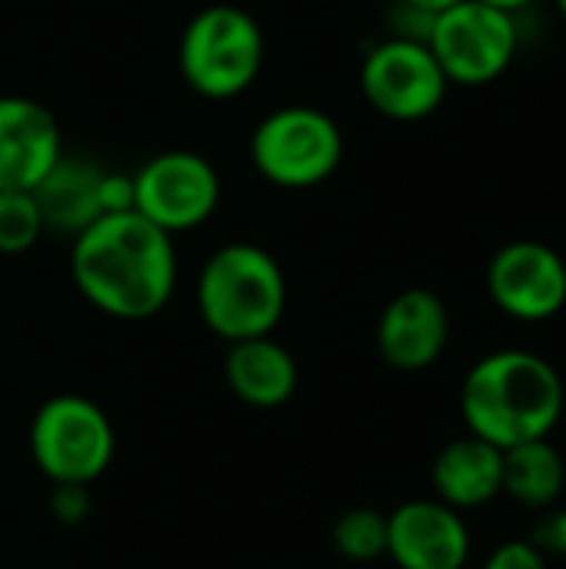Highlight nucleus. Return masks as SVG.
I'll return each mask as SVG.
<instances>
[{"label": "nucleus", "mask_w": 566, "mask_h": 569, "mask_svg": "<svg viewBox=\"0 0 566 569\" xmlns=\"http://www.w3.org/2000/svg\"><path fill=\"white\" fill-rule=\"evenodd\" d=\"M70 277L100 313L147 320L173 297L177 250L170 233L137 210L103 213L73 237Z\"/></svg>", "instance_id": "nucleus-1"}, {"label": "nucleus", "mask_w": 566, "mask_h": 569, "mask_svg": "<svg viewBox=\"0 0 566 569\" xmlns=\"http://www.w3.org/2000/svg\"><path fill=\"white\" fill-rule=\"evenodd\" d=\"M547 560H564L566 557V507L554 503L547 510H537V520L527 537Z\"/></svg>", "instance_id": "nucleus-20"}, {"label": "nucleus", "mask_w": 566, "mask_h": 569, "mask_svg": "<svg viewBox=\"0 0 566 569\" xmlns=\"http://www.w3.org/2000/svg\"><path fill=\"white\" fill-rule=\"evenodd\" d=\"M450 340L447 303L427 290H400L377 320V350L387 367L400 373H420L440 360Z\"/></svg>", "instance_id": "nucleus-12"}, {"label": "nucleus", "mask_w": 566, "mask_h": 569, "mask_svg": "<svg viewBox=\"0 0 566 569\" xmlns=\"http://www.w3.org/2000/svg\"><path fill=\"white\" fill-rule=\"evenodd\" d=\"M107 173L110 170H103L97 160L60 153V160L50 167V173L33 187L37 207L43 213V227L77 237L83 227H90L97 217H103L107 213V207H103Z\"/></svg>", "instance_id": "nucleus-15"}, {"label": "nucleus", "mask_w": 566, "mask_h": 569, "mask_svg": "<svg viewBox=\"0 0 566 569\" xmlns=\"http://www.w3.org/2000/svg\"><path fill=\"white\" fill-rule=\"evenodd\" d=\"M130 180L133 210L170 237L207 223L220 203V177L214 163L193 150L157 153Z\"/></svg>", "instance_id": "nucleus-8"}, {"label": "nucleus", "mask_w": 566, "mask_h": 569, "mask_svg": "<svg viewBox=\"0 0 566 569\" xmlns=\"http://www.w3.org/2000/svg\"><path fill=\"white\" fill-rule=\"evenodd\" d=\"M484 3H490V7H497V10H507V13H517V10L530 7L534 0H484Z\"/></svg>", "instance_id": "nucleus-24"}, {"label": "nucleus", "mask_w": 566, "mask_h": 569, "mask_svg": "<svg viewBox=\"0 0 566 569\" xmlns=\"http://www.w3.org/2000/svg\"><path fill=\"white\" fill-rule=\"evenodd\" d=\"M340 127L317 107H280L267 113L250 137L257 173L287 190L324 183L340 167Z\"/></svg>", "instance_id": "nucleus-6"}, {"label": "nucleus", "mask_w": 566, "mask_h": 569, "mask_svg": "<svg viewBox=\"0 0 566 569\" xmlns=\"http://www.w3.org/2000/svg\"><path fill=\"white\" fill-rule=\"evenodd\" d=\"M224 377L230 393L257 410L284 407L297 393V380H300L297 360L270 333L230 343L224 360Z\"/></svg>", "instance_id": "nucleus-16"}, {"label": "nucleus", "mask_w": 566, "mask_h": 569, "mask_svg": "<svg viewBox=\"0 0 566 569\" xmlns=\"http://www.w3.org/2000/svg\"><path fill=\"white\" fill-rule=\"evenodd\" d=\"M53 517L63 523H80L87 517V487H57L53 490Z\"/></svg>", "instance_id": "nucleus-22"}, {"label": "nucleus", "mask_w": 566, "mask_h": 569, "mask_svg": "<svg viewBox=\"0 0 566 569\" xmlns=\"http://www.w3.org/2000/svg\"><path fill=\"white\" fill-rule=\"evenodd\" d=\"M117 450L110 417L87 397H50L30 420V457L53 487H90Z\"/></svg>", "instance_id": "nucleus-5"}, {"label": "nucleus", "mask_w": 566, "mask_h": 569, "mask_svg": "<svg viewBox=\"0 0 566 569\" xmlns=\"http://www.w3.org/2000/svg\"><path fill=\"white\" fill-rule=\"evenodd\" d=\"M387 557L400 569H464L470 560V530L437 497L407 500L387 513Z\"/></svg>", "instance_id": "nucleus-11"}, {"label": "nucleus", "mask_w": 566, "mask_h": 569, "mask_svg": "<svg viewBox=\"0 0 566 569\" xmlns=\"http://www.w3.org/2000/svg\"><path fill=\"white\" fill-rule=\"evenodd\" d=\"M430 483H434V497L454 507L457 513L487 507L500 497L504 450H497L494 443L474 433L457 437L434 457Z\"/></svg>", "instance_id": "nucleus-14"}, {"label": "nucleus", "mask_w": 566, "mask_h": 569, "mask_svg": "<svg viewBox=\"0 0 566 569\" xmlns=\"http://www.w3.org/2000/svg\"><path fill=\"white\" fill-rule=\"evenodd\" d=\"M180 73L210 100L244 93L264 67V30L234 3L203 7L180 33Z\"/></svg>", "instance_id": "nucleus-4"}, {"label": "nucleus", "mask_w": 566, "mask_h": 569, "mask_svg": "<svg viewBox=\"0 0 566 569\" xmlns=\"http://www.w3.org/2000/svg\"><path fill=\"white\" fill-rule=\"evenodd\" d=\"M43 230L33 190H0V253H27Z\"/></svg>", "instance_id": "nucleus-19"}, {"label": "nucleus", "mask_w": 566, "mask_h": 569, "mask_svg": "<svg viewBox=\"0 0 566 569\" xmlns=\"http://www.w3.org/2000/svg\"><path fill=\"white\" fill-rule=\"evenodd\" d=\"M334 550L350 563H370L387 557V513L374 507H354L337 517L330 530Z\"/></svg>", "instance_id": "nucleus-18"}, {"label": "nucleus", "mask_w": 566, "mask_h": 569, "mask_svg": "<svg viewBox=\"0 0 566 569\" xmlns=\"http://www.w3.org/2000/svg\"><path fill=\"white\" fill-rule=\"evenodd\" d=\"M427 47L450 83L484 87L510 67L517 53V23L514 13L484 0H460L434 17Z\"/></svg>", "instance_id": "nucleus-7"}, {"label": "nucleus", "mask_w": 566, "mask_h": 569, "mask_svg": "<svg viewBox=\"0 0 566 569\" xmlns=\"http://www.w3.org/2000/svg\"><path fill=\"white\" fill-rule=\"evenodd\" d=\"M566 490V463L560 450L544 440H527L504 450V483L500 497H510L517 507L547 510L560 503Z\"/></svg>", "instance_id": "nucleus-17"}, {"label": "nucleus", "mask_w": 566, "mask_h": 569, "mask_svg": "<svg viewBox=\"0 0 566 569\" xmlns=\"http://www.w3.org/2000/svg\"><path fill=\"white\" fill-rule=\"evenodd\" d=\"M566 390L557 367L530 350L480 357L460 387V413L474 437L497 450L544 440L564 417Z\"/></svg>", "instance_id": "nucleus-2"}, {"label": "nucleus", "mask_w": 566, "mask_h": 569, "mask_svg": "<svg viewBox=\"0 0 566 569\" xmlns=\"http://www.w3.org/2000/svg\"><path fill=\"white\" fill-rule=\"evenodd\" d=\"M287 307V280L274 253L257 243H224L197 277V310L210 333L227 343L267 337Z\"/></svg>", "instance_id": "nucleus-3"}, {"label": "nucleus", "mask_w": 566, "mask_h": 569, "mask_svg": "<svg viewBox=\"0 0 566 569\" xmlns=\"http://www.w3.org/2000/svg\"><path fill=\"white\" fill-rule=\"evenodd\" d=\"M557 7H560V13H564V20H566V0H557Z\"/></svg>", "instance_id": "nucleus-25"}, {"label": "nucleus", "mask_w": 566, "mask_h": 569, "mask_svg": "<svg viewBox=\"0 0 566 569\" xmlns=\"http://www.w3.org/2000/svg\"><path fill=\"white\" fill-rule=\"evenodd\" d=\"M60 153V127L43 103L0 97V190H33Z\"/></svg>", "instance_id": "nucleus-13"}, {"label": "nucleus", "mask_w": 566, "mask_h": 569, "mask_svg": "<svg viewBox=\"0 0 566 569\" xmlns=\"http://www.w3.org/2000/svg\"><path fill=\"white\" fill-rule=\"evenodd\" d=\"M400 3H407V7H417V10H424V13L437 17V13L450 10L454 3H460V0H400Z\"/></svg>", "instance_id": "nucleus-23"}, {"label": "nucleus", "mask_w": 566, "mask_h": 569, "mask_svg": "<svg viewBox=\"0 0 566 569\" xmlns=\"http://www.w3.org/2000/svg\"><path fill=\"white\" fill-rule=\"evenodd\" d=\"M447 87V73L420 40L390 37L377 43L360 67V90L367 103L400 123L430 117L444 103Z\"/></svg>", "instance_id": "nucleus-9"}, {"label": "nucleus", "mask_w": 566, "mask_h": 569, "mask_svg": "<svg viewBox=\"0 0 566 569\" xmlns=\"http://www.w3.org/2000/svg\"><path fill=\"white\" fill-rule=\"evenodd\" d=\"M487 293L514 320H550L566 307L564 257L540 240H510L490 257Z\"/></svg>", "instance_id": "nucleus-10"}, {"label": "nucleus", "mask_w": 566, "mask_h": 569, "mask_svg": "<svg viewBox=\"0 0 566 569\" xmlns=\"http://www.w3.org/2000/svg\"><path fill=\"white\" fill-rule=\"evenodd\" d=\"M547 563L550 560L530 540H507L487 557L484 569H547Z\"/></svg>", "instance_id": "nucleus-21"}]
</instances>
